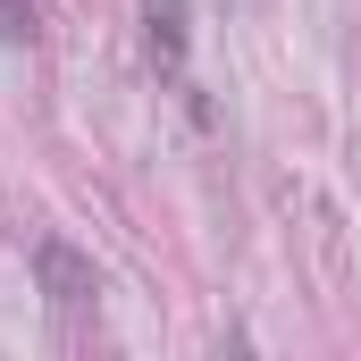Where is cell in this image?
<instances>
[{"label":"cell","mask_w":361,"mask_h":361,"mask_svg":"<svg viewBox=\"0 0 361 361\" xmlns=\"http://www.w3.org/2000/svg\"><path fill=\"white\" fill-rule=\"evenodd\" d=\"M34 277H42L51 311H85V302H101V277H92V261H76L68 244H34Z\"/></svg>","instance_id":"cell-1"},{"label":"cell","mask_w":361,"mask_h":361,"mask_svg":"<svg viewBox=\"0 0 361 361\" xmlns=\"http://www.w3.org/2000/svg\"><path fill=\"white\" fill-rule=\"evenodd\" d=\"M143 42H152V68H160V76H185L193 8H185V0H143Z\"/></svg>","instance_id":"cell-2"},{"label":"cell","mask_w":361,"mask_h":361,"mask_svg":"<svg viewBox=\"0 0 361 361\" xmlns=\"http://www.w3.org/2000/svg\"><path fill=\"white\" fill-rule=\"evenodd\" d=\"M34 34V0H0V42H25Z\"/></svg>","instance_id":"cell-3"},{"label":"cell","mask_w":361,"mask_h":361,"mask_svg":"<svg viewBox=\"0 0 361 361\" xmlns=\"http://www.w3.org/2000/svg\"><path fill=\"white\" fill-rule=\"evenodd\" d=\"M227 8H244V0H227Z\"/></svg>","instance_id":"cell-4"}]
</instances>
